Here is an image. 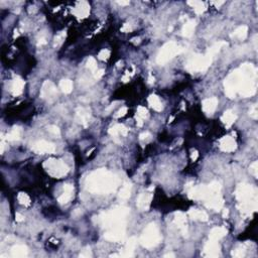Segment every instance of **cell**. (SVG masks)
Segmentation results:
<instances>
[{
    "label": "cell",
    "mask_w": 258,
    "mask_h": 258,
    "mask_svg": "<svg viewBox=\"0 0 258 258\" xmlns=\"http://www.w3.org/2000/svg\"><path fill=\"white\" fill-rule=\"evenodd\" d=\"M177 51V47H175L173 43H168L165 45V47L163 49V52L159 54V61H168L170 58V56H172L173 54Z\"/></svg>",
    "instance_id": "1"
},
{
    "label": "cell",
    "mask_w": 258,
    "mask_h": 258,
    "mask_svg": "<svg viewBox=\"0 0 258 258\" xmlns=\"http://www.w3.org/2000/svg\"><path fill=\"white\" fill-rule=\"evenodd\" d=\"M216 104H217L216 99H209L204 102V107L208 111H213L216 107Z\"/></svg>",
    "instance_id": "3"
},
{
    "label": "cell",
    "mask_w": 258,
    "mask_h": 258,
    "mask_svg": "<svg viewBox=\"0 0 258 258\" xmlns=\"http://www.w3.org/2000/svg\"><path fill=\"white\" fill-rule=\"evenodd\" d=\"M224 117H225V120H226L225 122L228 123V124H231V123H233V121H234L235 118H236L234 114H232L231 112H227Z\"/></svg>",
    "instance_id": "9"
},
{
    "label": "cell",
    "mask_w": 258,
    "mask_h": 258,
    "mask_svg": "<svg viewBox=\"0 0 258 258\" xmlns=\"http://www.w3.org/2000/svg\"><path fill=\"white\" fill-rule=\"evenodd\" d=\"M193 28H194V24H193V23H188V24H186V26H184V33H186L187 35H189V33H191V31L193 30Z\"/></svg>",
    "instance_id": "10"
},
{
    "label": "cell",
    "mask_w": 258,
    "mask_h": 258,
    "mask_svg": "<svg viewBox=\"0 0 258 258\" xmlns=\"http://www.w3.org/2000/svg\"><path fill=\"white\" fill-rule=\"evenodd\" d=\"M150 102H151V106L153 107L154 109H156V110H160L161 109V105L159 103L158 99H157L155 96H152L151 99H150Z\"/></svg>",
    "instance_id": "7"
},
{
    "label": "cell",
    "mask_w": 258,
    "mask_h": 258,
    "mask_svg": "<svg viewBox=\"0 0 258 258\" xmlns=\"http://www.w3.org/2000/svg\"><path fill=\"white\" fill-rule=\"evenodd\" d=\"M61 86L65 92H70V91L72 90V84H71L70 81H63Z\"/></svg>",
    "instance_id": "8"
},
{
    "label": "cell",
    "mask_w": 258,
    "mask_h": 258,
    "mask_svg": "<svg viewBox=\"0 0 258 258\" xmlns=\"http://www.w3.org/2000/svg\"><path fill=\"white\" fill-rule=\"evenodd\" d=\"M189 4H192V5L194 6V8H195V10L197 11V12H199V13H201L202 12L203 10H204V3H203V2H197V1H195V2H189Z\"/></svg>",
    "instance_id": "6"
},
{
    "label": "cell",
    "mask_w": 258,
    "mask_h": 258,
    "mask_svg": "<svg viewBox=\"0 0 258 258\" xmlns=\"http://www.w3.org/2000/svg\"><path fill=\"white\" fill-rule=\"evenodd\" d=\"M36 147H37V149L40 152H52V151H54V149L52 144H49V143H45V142L38 143V144L36 145Z\"/></svg>",
    "instance_id": "2"
},
{
    "label": "cell",
    "mask_w": 258,
    "mask_h": 258,
    "mask_svg": "<svg viewBox=\"0 0 258 258\" xmlns=\"http://www.w3.org/2000/svg\"><path fill=\"white\" fill-rule=\"evenodd\" d=\"M223 148H224V150H227V151H230V150H233L234 149V147H235V143H234V141L232 140V139H229V138H227L225 140V143H223Z\"/></svg>",
    "instance_id": "4"
},
{
    "label": "cell",
    "mask_w": 258,
    "mask_h": 258,
    "mask_svg": "<svg viewBox=\"0 0 258 258\" xmlns=\"http://www.w3.org/2000/svg\"><path fill=\"white\" fill-rule=\"evenodd\" d=\"M247 35V27L246 26H241L235 31V35H238L240 38H244Z\"/></svg>",
    "instance_id": "5"
},
{
    "label": "cell",
    "mask_w": 258,
    "mask_h": 258,
    "mask_svg": "<svg viewBox=\"0 0 258 258\" xmlns=\"http://www.w3.org/2000/svg\"><path fill=\"white\" fill-rule=\"evenodd\" d=\"M118 3L119 4H121V5H127V4H129V2L128 1H121V2H118Z\"/></svg>",
    "instance_id": "11"
}]
</instances>
